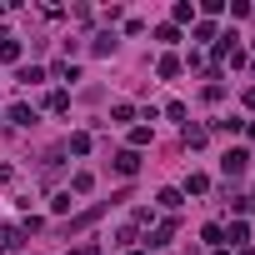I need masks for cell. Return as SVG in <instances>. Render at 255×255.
<instances>
[{"instance_id": "1", "label": "cell", "mask_w": 255, "mask_h": 255, "mask_svg": "<svg viewBox=\"0 0 255 255\" xmlns=\"http://www.w3.org/2000/svg\"><path fill=\"white\" fill-rule=\"evenodd\" d=\"M245 165H250V155H245V150H225V155H220V175H225V180L245 175Z\"/></svg>"}, {"instance_id": "2", "label": "cell", "mask_w": 255, "mask_h": 255, "mask_svg": "<svg viewBox=\"0 0 255 255\" xmlns=\"http://www.w3.org/2000/svg\"><path fill=\"white\" fill-rule=\"evenodd\" d=\"M110 165H115V175H135V170H140V150H120Z\"/></svg>"}, {"instance_id": "11", "label": "cell", "mask_w": 255, "mask_h": 255, "mask_svg": "<svg viewBox=\"0 0 255 255\" xmlns=\"http://www.w3.org/2000/svg\"><path fill=\"white\" fill-rule=\"evenodd\" d=\"M45 105H50V110H65V105H70V95H65V90H50V100H45Z\"/></svg>"}, {"instance_id": "13", "label": "cell", "mask_w": 255, "mask_h": 255, "mask_svg": "<svg viewBox=\"0 0 255 255\" xmlns=\"http://www.w3.org/2000/svg\"><path fill=\"white\" fill-rule=\"evenodd\" d=\"M50 210H55V215H65V210H70V190H60V195L50 200Z\"/></svg>"}, {"instance_id": "9", "label": "cell", "mask_w": 255, "mask_h": 255, "mask_svg": "<svg viewBox=\"0 0 255 255\" xmlns=\"http://www.w3.org/2000/svg\"><path fill=\"white\" fill-rule=\"evenodd\" d=\"M135 145H150V130H145V125H135V130H130V150Z\"/></svg>"}, {"instance_id": "8", "label": "cell", "mask_w": 255, "mask_h": 255, "mask_svg": "<svg viewBox=\"0 0 255 255\" xmlns=\"http://www.w3.org/2000/svg\"><path fill=\"white\" fill-rule=\"evenodd\" d=\"M185 145H205V130H200V125H185Z\"/></svg>"}, {"instance_id": "12", "label": "cell", "mask_w": 255, "mask_h": 255, "mask_svg": "<svg viewBox=\"0 0 255 255\" xmlns=\"http://www.w3.org/2000/svg\"><path fill=\"white\" fill-rule=\"evenodd\" d=\"M155 200H160V205H165V210H175V205H180V190H160V195H155Z\"/></svg>"}, {"instance_id": "3", "label": "cell", "mask_w": 255, "mask_h": 255, "mask_svg": "<svg viewBox=\"0 0 255 255\" xmlns=\"http://www.w3.org/2000/svg\"><path fill=\"white\" fill-rule=\"evenodd\" d=\"M170 235H175V220H160V225L150 230V245L160 250V245H170Z\"/></svg>"}, {"instance_id": "4", "label": "cell", "mask_w": 255, "mask_h": 255, "mask_svg": "<svg viewBox=\"0 0 255 255\" xmlns=\"http://www.w3.org/2000/svg\"><path fill=\"white\" fill-rule=\"evenodd\" d=\"M155 75H160V80H175V75H180V60H175V55H160Z\"/></svg>"}, {"instance_id": "6", "label": "cell", "mask_w": 255, "mask_h": 255, "mask_svg": "<svg viewBox=\"0 0 255 255\" xmlns=\"http://www.w3.org/2000/svg\"><path fill=\"white\" fill-rule=\"evenodd\" d=\"M0 60H20V40H10V35L0 40Z\"/></svg>"}, {"instance_id": "10", "label": "cell", "mask_w": 255, "mask_h": 255, "mask_svg": "<svg viewBox=\"0 0 255 255\" xmlns=\"http://www.w3.org/2000/svg\"><path fill=\"white\" fill-rule=\"evenodd\" d=\"M20 80H25V85H35V80H45V70H40V65H25V70H20Z\"/></svg>"}, {"instance_id": "15", "label": "cell", "mask_w": 255, "mask_h": 255, "mask_svg": "<svg viewBox=\"0 0 255 255\" xmlns=\"http://www.w3.org/2000/svg\"><path fill=\"white\" fill-rule=\"evenodd\" d=\"M130 255H145V250H130Z\"/></svg>"}, {"instance_id": "7", "label": "cell", "mask_w": 255, "mask_h": 255, "mask_svg": "<svg viewBox=\"0 0 255 255\" xmlns=\"http://www.w3.org/2000/svg\"><path fill=\"white\" fill-rule=\"evenodd\" d=\"M90 185H95V175H90V170H80V175H75V180H70V190H75V195H85V190H90Z\"/></svg>"}, {"instance_id": "14", "label": "cell", "mask_w": 255, "mask_h": 255, "mask_svg": "<svg viewBox=\"0 0 255 255\" xmlns=\"http://www.w3.org/2000/svg\"><path fill=\"white\" fill-rule=\"evenodd\" d=\"M245 105H250V110H255V85H250V90H245Z\"/></svg>"}, {"instance_id": "5", "label": "cell", "mask_w": 255, "mask_h": 255, "mask_svg": "<svg viewBox=\"0 0 255 255\" xmlns=\"http://www.w3.org/2000/svg\"><path fill=\"white\" fill-rule=\"evenodd\" d=\"M10 120H15V125H35V110H30V105H10Z\"/></svg>"}]
</instances>
